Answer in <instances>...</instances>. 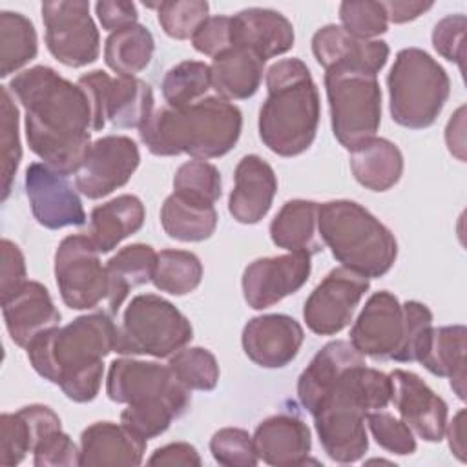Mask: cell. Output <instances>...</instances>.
<instances>
[{"label":"cell","instance_id":"44dd1931","mask_svg":"<svg viewBox=\"0 0 467 467\" xmlns=\"http://www.w3.org/2000/svg\"><path fill=\"white\" fill-rule=\"evenodd\" d=\"M2 314L13 343L24 348L36 336L60 323V312L49 290L38 281H26L16 292L4 297Z\"/></svg>","mask_w":467,"mask_h":467},{"label":"cell","instance_id":"8992f818","mask_svg":"<svg viewBox=\"0 0 467 467\" xmlns=\"http://www.w3.org/2000/svg\"><path fill=\"white\" fill-rule=\"evenodd\" d=\"M432 328V312L420 301L400 303L389 290L374 292L350 328L352 347L372 359L420 361Z\"/></svg>","mask_w":467,"mask_h":467},{"label":"cell","instance_id":"83f0119b","mask_svg":"<svg viewBox=\"0 0 467 467\" xmlns=\"http://www.w3.org/2000/svg\"><path fill=\"white\" fill-rule=\"evenodd\" d=\"M212 88L217 97L224 100H244L257 93L265 62L243 46H232L230 49L213 57L210 64Z\"/></svg>","mask_w":467,"mask_h":467},{"label":"cell","instance_id":"7dc6e473","mask_svg":"<svg viewBox=\"0 0 467 467\" xmlns=\"http://www.w3.org/2000/svg\"><path fill=\"white\" fill-rule=\"evenodd\" d=\"M27 452H33V436L26 420L18 410L4 412L0 416V463L18 465Z\"/></svg>","mask_w":467,"mask_h":467},{"label":"cell","instance_id":"6f0895ef","mask_svg":"<svg viewBox=\"0 0 467 467\" xmlns=\"http://www.w3.org/2000/svg\"><path fill=\"white\" fill-rule=\"evenodd\" d=\"M447 438H449V447L452 454L460 460L465 462V409H460L452 421L447 423L445 427Z\"/></svg>","mask_w":467,"mask_h":467},{"label":"cell","instance_id":"9a60e30c","mask_svg":"<svg viewBox=\"0 0 467 467\" xmlns=\"http://www.w3.org/2000/svg\"><path fill=\"white\" fill-rule=\"evenodd\" d=\"M370 288L368 277L345 266L330 270L305 301L303 317L317 336H334L350 321L361 297Z\"/></svg>","mask_w":467,"mask_h":467},{"label":"cell","instance_id":"30bf717a","mask_svg":"<svg viewBox=\"0 0 467 467\" xmlns=\"http://www.w3.org/2000/svg\"><path fill=\"white\" fill-rule=\"evenodd\" d=\"M192 337V323L173 303L157 294H140L124 310L115 352L162 359L184 348Z\"/></svg>","mask_w":467,"mask_h":467},{"label":"cell","instance_id":"f907efd6","mask_svg":"<svg viewBox=\"0 0 467 467\" xmlns=\"http://www.w3.org/2000/svg\"><path fill=\"white\" fill-rule=\"evenodd\" d=\"M192 46L208 57H217L219 53L230 49L232 44V16L215 15L208 16L197 31L192 35Z\"/></svg>","mask_w":467,"mask_h":467},{"label":"cell","instance_id":"bcb514c9","mask_svg":"<svg viewBox=\"0 0 467 467\" xmlns=\"http://www.w3.org/2000/svg\"><path fill=\"white\" fill-rule=\"evenodd\" d=\"M365 420L376 443L385 451L398 456H407L416 451L414 432L403 420H398L383 410H370L367 412Z\"/></svg>","mask_w":467,"mask_h":467},{"label":"cell","instance_id":"cb8c5ba5","mask_svg":"<svg viewBox=\"0 0 467 467\" xmlns=\"http://www.w3.org/2000/svg\"><path fill=\"white\" fill-rule=\"evenodd\" d=\"M294 26L279 11L248 7L232 16V44L255 53L263 62L294 47Z\"/></svg>","mask_w":467,"mask_h":467},{"label":"cell","instance_id":"681fc988","mask_svg":"<svg viewBox=\"0 0 467 467\" xmlns=\"http://www.w3.org/2000/svg\"><path fill=\"white\" fill-rule=\"evenodd\" d=\"M463 35H465V16L462 13L449 15L441 18L432 29V46L445 60L458 64L463 71Z\"/></svg>","mask_w":467,"mask_h":467},{"label":"cell","instance_id":"9c48e42d","mask_svg":"<svg viewBox=\"0 0 467 467\" xmlns=\"http://www.w3.org/2000/svg\"><path fill=\"white\" fill-rule=\"evenodd\" d=\"M325 89L332 133L348 151L365 144L381 124V88L378 75L352 66L325 69Z\"/></svg>","mask_w":467,"mask_h":467},{"label":"cell","instance_id":"5bb4252c","mask_svg":"<svg viewBox=\"0 0 467 467\" xmlns=\"http://www.w3.org/2000/svg\"><path fill=\"white\" fill-rule=\"evenodd\" d=\"M106 394L115 403L142 405L168 401L184 410L192 401L190 389L179 383L168 365L131 358H120L109 363Z\"/></svg>","mask_w":467,"mask_h":467},{"label":"cell","instance_id":"7a4b0ae2","mask_svg":"<svg viewBox=\"0 0 467 467\" xmlns=\"http://www.w3.org/2000/svg\"><path fill=\"white\" fill-rule=\"evenodd\" d=\"M117 339L119 327L111 316L93 312L42 332L26 350L38 376L58 385L69 400L88 403L100 390L104 358L115 352Z\"/></svg>","mask_w":467,"mask_h":467},{"label":"cell","instance_id":"ab89813d","mask_svg":"<svg viewBox=\"0 0 467 467\" xmlns=\"http://www.w3.org/2000/svg\"><path fill=\"white\" fill-rule=\"evenodd\" d=\"M223 192L221 173L219 170L202 159H193L181 164L173 175V193L204 202L213 204Z\"/></svg>","mask_w":467,"mask_h":467},{"label":"cell","instance_id":"277c9868","mask_svg":"<svg viewBox=\"0 0 467 467\" xmlns=\"http://www.w3.org/2000/svg\"><path fill=\"white\" fill-rule=\"evenodd\" d=\"M243 130L241 109L217 95L204 97L184 108L153 109L139 128V137L150 153L159 157L190 155L215 159L237 144Z\"/></svg>","mask_w":467,"mask_h":467},{"label":"cell","instance_id":"8d00e7d4","mask_svg":"<svg viewBox=\"0 0 467 467\" xmlns=\"http://www.w3.org/2000/svg\"><path fill=\"white\" fill-rule=\"evenodd\" d=\"M202 281L201 259L186 250H161L151 283L157 290L171 296H186Z\"/></svg>","mask_w":467,"mask_h":467},{"label":"cell","instance_id":"f5cc1de1","mask_svg":"<svg viewBox=\"0 0 467 467\" xmlns=\"http://www.w3.org/2000/svg\"><path fill=\"white\" fill-rule=\"evenodd\" d=\"M95 11H97L102 29H106L109 33L124 29L128 26H133V24H137V18H139L137 5L133 2H124V0L97 2Z\"/></svg>","mask_w":467,"mask_h":467},{"label":"cell","instance_id":"ee69618b","mask_svg":"<svg viewBox=\"0 0 467 467\" xmlns=\"http://www.w3.org/2000/svg\"><path fill=\"white\" fill-rule=\"evenodd\" d=\"M210 452L224 467H254L259 463L252 436L237 427L219 429L210 440Z\"/></svg>","mask_w":467,"mask_h":467},{"label":"cell","instance_id":"484cf974","mask_svg":"<svg viewBox=\"0 0 467 467\" xmlns=\"http://www.w3.org/2000/svg\"><path fill=\"white\" fill-rule=\"evenodd\" d=\"M146 441L122 423H91L80 434V465H140Z\"/></svg>","mask_w":467,"mask_h":467},{"label":"cell","instance_id":"b9f144b4","mask_svg":"<svg viewBox=\"0 0 467 467\" xmlns=\"http://www.w3.org/2000/svg\"><path fill=\"white\" fill-rule=\"evenodd\" d=\"M210 4L204 0L159 2L157 18L164 33L177 40L192 38L197 27L208 18Z\"/></svg>","mask_w":467,"mask_h":467},{"label":"cell","instance_id":"d4e9b609","mask_svg":"<svg viewBox=\"0 0 467 467\" xmlns=\"http://www.w3.org/2000/svg\"><path fill=\"white\" fill-rule=\"evenodd\" d=\"M252 440L259 460L274 467L305 465L312 449L308 425L294 414H275L263 420Z\"/></svg>","mask_w":467,"mask_h":467},{"label":"cell","instance_id":"2e32d148","mask_svg":"<svg viewBox=\"0 0 467 467\" xmlns=\"http://www.w3.org/2000/svg\"><path fill=\"white\" fill-rule=\"evenodd\" d=\"M140 153L133 139L106 135L97 139L75 173V188L88 199H102L122 188L139 168Z\"/></svg>","mask_w":467,"mask_h":467},{"label":"cell","instance_id":"11a10c76","mask_svg":"<svg viewBox=\"0 0 467 467\" xmlns=\"http://www.w3.org/2000/svg\"><path fill=\"white\" fill-rule=\"evenodd\" d=\"M383 9L387 13L389 22L394 24H405L410 22L429 9H432V2H407V0H394V2H381Z\"/></svg>","mask_w":467,"mask_h":467},{"label":"cell","instance_id":"603a6c76","mask_svg":"<svg viewBox=\"0 0 467 467\" xmlns=\"http://www.w3.org/2000/svg\"><path fill=\"white\" fill-rule=\"evenodd\" d=\"M312 53L325 69L332 66H352L378 75L390 55L385 40H363L347 33L341 26L327 24L312 36Z\"/></svg>","mask_w":467,"mask_h":467},{"label":"cell","instance_id":"3957f363","mask_svg":"<svg viewBox=\"0 0 467 467\" xmlns=\"http://www.w3.org/2000/svg\"><path fill=\"white\" fill-rule=\"evenodd\" d=\"M392 379L365 359L343 368L310 407L319 443L337 463H354L368 451L365 416L390 403Z\"/></svg>","mask_w":467,"mask_h":467},{"label":"cell","instance_id":"f1b7e54d","mask_svg":"<svg viewBox=\"0 0 467 467\" xmlns=\"http://www.w3.org/2000/svg\"><path fill=\"white\" fill-rule=\"evenodd\" d=\"M465 339L467 328L463 325L432 327L418 361L431 374L449 378L451 387L460 400H465Z\"/></svg>","mask_w":467,"mask_h":467},{"label":"cell","instance_id":"ac0fdd59","mask_svg":"<svg viewBox=\"0 0 467 467\" xmlns=\"http://www.w3.org/2000/svg\"><path fill=\"white\" fill-rule=\"evenodd\" d=\"M310 272V255L303 252L255 259L243 272L241 286L244 301L254 310L268 308L286 296L296 294L308 281Z\"/></svg>","mask_w":467,"mask_h":467},{"label":"cell","instance_id":"f35d334b","mask_svg":"<svg viewBox=\"0 0 467 467\" xmlns=\"http://www.w3.org/2000/svg\"><path fill=\"white\" fill-rule=\"evenodd\" d=\"M168 367L173 376L190 390H213L219 383V363L202 347H184L170 356Z\"/></svg>","mask_w":467,"mask_h":467},{"label":"cell","instance_id":"ba28073f","mask_svg":"<svg viewBox=\"0 0 467 467\" xmlns=\"http://www.w3.org/2000/svg\"><path fill=\"white\" fill-rule=\"evenodd\" d=\"M387 88L392 120L409 130L432 126L451 95L447 71L420 47L398 51Z\"/></svg>","mask_w":467,"mask_h":467},{"label":"cell","instance_id":"5b68a950","mask_svg":"<svg viewBox=\"0 0 467 467\" xmlns=\"http://www.w3.org/2000/svg\"><path fill=\"white\" fill-rule=\"evenodd\" d=\"M266 100L259 111V139L281 155L296 157L306 151L319 126V93L306 64L283 58L266 71Z\"/></svg>","mask_w":467,"mask_h":467},{"label":"cell","instance_id":"4fadbf2b","mask_svg":"<svg viewBox=\"0 0 467 467\" xmlns=\"http://www.w3.org/2000/svg\"><path fill=\"white\" fill-rule=\"evenodd\" d=\"M42 22L46 46L60 64L82 67L99 58L100 35L89 15V2H44Z\"/></svg>","mask_w":467,"mask_h":467},{"label":"cell","instance_id":"f546056e","mask_svg":"<svg viewBox=\"0 0 467 467\" xmlns=\"http://www.w3.org/2000/svg\"><path fill=\"white\" fill-rule=\"evenodd\" d=\"M319 204L306 199L286 201L270 223V239L288 252L317 254L323 250L317 232Z\"/></svg>","mask_w":467,"mask_h":467},{"label":"cell","instance_id":"d6a6232c","mask_svg":"<svg viewBox=\"0 0 467 467\" xmlns=\"http://www.w3.org/2000/svg\"><path fill=\"white\" fill-rule=\"evenodd\" d=\"M161 224L168 237L182 243H199L210 239L217 228V212L213 204L184 199L171 193L161 208Z\"/></svg>","mask_w":467,"mask_h":467},{"label":"cell","instance_id":"ffe728a7","mask_svg":"<svg viewBox=\"0 0 467 467\" xmlns=\"http://www.w3.org/2000/svg\"><path fill=\"white\" fill-rule=\"evenodd\" d=\"M305 341L303 327L286 314H263L252 317L241 336L248 359L263 368H283L296 359Z\"/></svg>","mask_w":467,"mask_h":467},{"label":"cell","instance_id":"4dcf8cb0","mask_svg":"<svg viewBox=\"0 0 467 467\" xmlns=\"http://www.w3.org/2000/svg\"><path fill=\"white\" fill-rule=\"evenodd\" d=\"M157 265V252L144 243L120 248L108 263V312L115 316L130 290L151 281Z\"/></svg>","mask_w":467,"mask_h":467},{"label":"cell","instance_id":"60d3db41","mask_svg":"<svg viewBox=\"0 0 467 467\" xmlns=\"http://www.w3.org/2000/svg\"><path fill=\"white\" fill-rule=\"evenodd\" d=\"M0 106H2V120H0L2 201H5L11 193V186L22 159V146H20V135H18V108L15 104L9 86H2L0 89Z\"/></svg>","mask_w":467,"mask_h":467},{"label":"cell","instance_id":"f6af8a7d","mask_svg":"<svg viewBox=\"0 0 467 467\" xmlns=\"http://www.w3.org/2000/svg\"><path fill=\"white\" fill-rule=\"evenodd\" d=\"M339 20L347 33L363 40H376L389 27L381 2H341Z\"/></svg>","mask_w":467,"mask_h":467},{"label":"cell","instance_id":"6da1fadb","mask_svg":"<svg viewBox=\"0 0 467 467\" xmlns=\"http://www.w3.org/2000/svg\"><path fill=\"white\" fill-rule=\"evenodd\" d=\"M26 111V139L44 164L75 175L91 148L93 109L86 91L49 66H33L9 80Z\"/></svg>","mask_w":467,"mask_h":467},{"label":"cell","instance_id":"7402d4cb","mask_svg":"<svg viewBox=\"0 0 467 467\" xmlns=\"http://www.w3.org/2000/svg\"><path fill=\"white\" fill-rule=\"evenodd\" d=\"M275 192L274 168L259 155H244L235 166L228 212L241 224H255L270 212Z\"/></svg>","mask_w":467,"mask_h":467},{"label":"cell","instance_id":"9f6ffc18","mask_svg":"<svg viewBox=\"0 0 467 467\" xmlns=\"http://www.w3.org/2000/svg\"><path fill=\"white\" fill-rule=\"evenodd\" d=\"M463 113H465V108H458V111L452 115V119L449 120L447 124V130H445V142H447V148L452 155H456L462 162L465 161V135H463Z\"/></svg>","mask_w":467,"mask_h":467},{"label":"cell","instance_id":"1f68e13d","mask_svg":"<svg viewBox=\"0 0 467 467\" xmlns=\"http://www.w3.org/2000/svg\"><path fill=\"white\" fill-rule=\"evenodd\" d=\"M354 179L372 192L390 190L403 173V155L389 139L372 137L350 151Z\"/></svg>","mask_w":467,"mask_h":467},{"label":"cell","instance_id":"816d5d0a","mask_svg":"<svg viewBox=\"0 0 467 467\" xmlns=\"http://www.w3.org/2000/svg\"><path fill=\"white\" fill-rule=\"evenodd\" d=\"M2 275H0V297H7L16 292L27 279L26 259L18 244L9 239H2Z\"/></svg>","mask_w":467,"mask_h":467},{"label":"cell","instance_id":"74e56055","mask_svg":"<svg viewBox=\"0 0 467 467\" xmlns=\"http://www.w3.org/2000/svg\"><path fill=\"white\" fill-rule=\"evenodd\" d=\"M212 88L210 66L199 60H184L170 67L162 78L161 89L170 108L190 106Z\"/></svg>","mask_w":467,"mask_h":467},{"label":"cell","instance_id":"db71d44e","mask_svg":"<svg viewBox=\"0 0 467 467\" xmlns=\"http://www.w3.org/2000/svg\"><path fill=\"white\" fill-rule=\"evenodd\" d=\"M150 465H201V456L197 449L186 441L168 443L164 447L155 449V452L148 458Z\"/></svg>","mask_w":467,"mask_h":467},{"label":"cell","instance_id":"836d02e7","mask_svg":"<svg viewBox=\"0 0 467 467\" xmlns=\"http://www.w3.org/2000/svg\"><path fill=\"white\" fill-rule=\"evenodd\" d=\"M363 354L358 352L350 341L336 339L327 343L306 365L297 379V398L301 405L310 410L323 389L347 367L363 361Z\"/></svg>","mask_w":467,"mask_h":467},{"label":"cell","instance_id":"8fae6325","mask_svg":"<svg viewBox=\"0 0 467 467\" xmlns=\"http://www.w3.org/2000/svg\"><path fill=\"white\" fill-rule=\"evenodd\" d=\"M88 95L93 109V131L106 122L119 130L140 128L153 113V89L137 77L111 78L106 71L95 69L77 82Z\"/></svg>","mask_w":467,"mask_h":467},{"label":"cell","instance_id":"7c38bea8","mask_svg":"<svg viewBox=\"0 0 467 467\" xmlns=\"http://www.w3.org/2000/svg\"><path fill=\"white\" fill-rule=\"evenodd\" d=\"M99 254L86 234H73L60 241L55 252V279L66 306L89 310L108 299V274Z\"/></svg>","mask_w":467,"mask_h":467},{"label":"cell","instance_id":"52a82bcc","mask_svg":"<svg viewBox=\"0 0 467 467\" xmlns=\"http://www.w3.org/2000/svg\"><path fill=\"white\" fill-rule=\"evenodd\" d=\"M317 232L341 266L365 277H381L396 263L394 234L367 208L337 199L319 204Z\"/></svg>","mask_w":467,"mask_h":467},{"label":"cell","instance_id":"e0dca14e","mask_svg":"<svg viewBox=\"0 0 467 467\" xmlns=\"http://www.w3.org/2000/svg\"><path fill=\"white\" fill-rule=\"evenodd\" d=\"M26 195L38 224L49 230L82 226L86 212L77 188L66 175L51 170L44 162H31L26 168Z\"/></svg>","mask_w":467,"mask_h":467},{"label":"cell","instance_id":"7bdbcfd3","mask_svg":"<svg viewBox=\"0 0 467 467\" xmlns=\"http://www.w3.org/2000/svg\"><path fill=\"white\" fill-rule=\"evenodd\" d=\"M181 414H184V409L168 401L128 405L120 412V423L140 438L151 440L162 434Z\"/></svg>","mask_w":467,"mask_h":467},{"label":"cell","instance_id":"e575fe53","mask_svg":"<svg viewBox=\"0 0 467 467\" xmlns=\"http://www.w3.org/2000/svg\"><path fill=\"white\" fill-rule=\"evenodd\" d=\"M155 51V40L140 24L109 33L104 44V60L119 77H135L146 69Z\"/></svg>","mask_w":467,"mask_h":467},{"label":"cell","instance_id":"4316f807","mask_svg":"<svg viewBox=\"0 0 467 467\" xmlns=\"http://www.w3.org/2000/svg\"><path fill=\"white\" fill-rule=\"evenodd\" d=\"M146 210L137 195L124 193L91 210L89 239L100 254L117 248L126 237L137 234L144 224Z\"/></svg>","mask_w":467,"mask_h":467},{"label":"cell","instance_id":"d6986e66","mask_svg":"<svg viewBox=\"0 0 467 467\" xmlns=\"http://www.w3.org/2000/svg\"><path fill=\"white\" fill-rule=\"evenodd\" d=\"M392 398L401 420L425 441H441L445 436L449 407L414 372L396 368L390 374Z\"/></svg>","mask_w":467,"mask_h":467},{"label":"cell","instance_id":"c3c4849f","mask_svg":"<svg viewBox=\"0 0 467 467\" xmlns=\"http://www.w3.org/2000/svg\"><path fill=\"white\" fill-rule=\"evenodd\" d=\"M33 463L36 467H73L80 465V449L60 429L47 434L33 451Z\"/></svg>","mask_w":467,"mask_h":467},{"label":"cell","instance_id":"d590c367","mask_svg":"<svg viewBox=\"0 0 467 467\" xmlns=\"http://www.w3.org/2000/svg\"><path fill=\"white\" fill-rule=\"evenodd\" d=\"M38 53V38L29 18L16 11L0 13V77H9Z\"/></svg>","mask_w":467,"mask_h":467}]
</instances>
